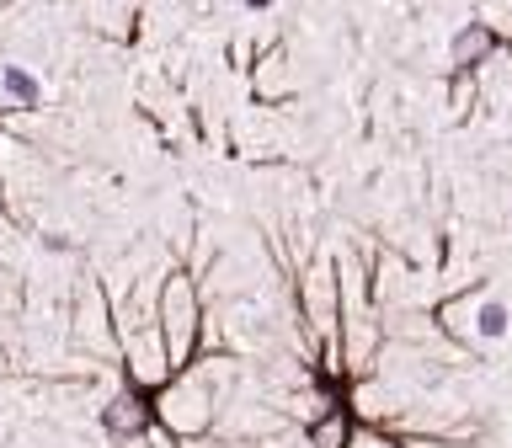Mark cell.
<instances>
[{
  "label": "cell",
  "mask_w": 512,
  "mask_h": 448,
  "mask_svg": "<svg viewBox=\"0 0 512 448\" xmlns=\"http://www.w3.org/2000/svg\"><path fill=\"white\" fill-rule=\"evenodd\" d=\"M139 422H144V411H139L128 395H123V400H112V406H107V427H112V432H134Z\"/></svg>",
  "instance_id": "cell-3"
},
{
  "label": "cell",
  "mask_w": 512,
  "mask_h": 448,
  "mask_svg": "<svg viewBox=\"0 0 512 448\" xmlns=\"http://www.w3.org/2000/svg\"><path fill=\"white\" fill-rule=\"evenodd\" d=\"M480 336H507V326H512V315H507V304L502 299H491V304H480Z\"/></svg>",
  "instance_id": "cell-2"
},
{
  "label": "cell",
  "mask_w": 512,
  "mask_h": 448,
  "mask_svg": "<svg viewBox=\"0 0 512 448\" xmlns=\"http://www.w3.org/2000/svg\"><path fill=\"white\" fill-rule=\"evenodd\" d=\"M240 6H246V11H267L272 0H240Z\"/></svg>",
  "instance_id": "cell-4"
},
{
  "label": "cell",
  "mask_w": 512,
  "mask_h": 448,
  "mask_svg": "<svg viewBox=\"0 0 512 448\" xmlns=\"http://www.w3.org/2000/svg\"><path fill=\"white\" fill-rule=\"evenodd\" d=\"M0 86H6V96H16L22 107H32V102L43 96V91H38V80H32L22 64H6V70H0Z\"/></svg>",
  "instance_id": "cell-1"
}]
</instances>
